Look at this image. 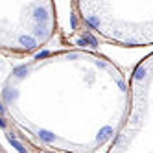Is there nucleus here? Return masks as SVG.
I'll use <instances>...</instances> for the list:
<instances>
[{"mask_svg": "<svg viewBox=\"0 0 153 153\" xmlns=\"http://www.w3.org/2000/svg\"><path fill=\"white\" fill-rule=\"evenodd\" d=\"M144 74H146V68H138L137 70V78H144Z\"/></svg>", "mask_w": 153, "mask_h": 153, "instance_id": "f257e3e1", "label": "nucleus"}]
</instances>
